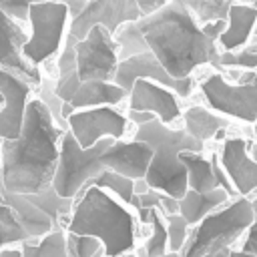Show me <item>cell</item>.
Listing matches in <instances>:
<instances>
[{
	"label": "cell",
	"instance_id": "obj_36",
	"mask_svg": "<svg viewBox=\"0 0 257 257\" xmlns=\"http://www.w3.org/2000/svg\"><path fill=\"white\" fill-rule=\"evenodd\" d=\"M253 205H255V221H253V225L247 229V237H245L241 249L247 251V253L257 255V199L253 201Z\"/></svg>",
	"mask_w": 257,
	"mask_h": 257
},
{
	"label": "cell",
	"instance_id": "obj_14",
	"mask_svg": "<svg viewBox=\"0 0 257 257\" xmlns=\"http://www.w3.org/2000/svg\"><path fill=\"white\" fill-rule=\"evenodd\" d=\"M177 92L161 82L151 78H137L128 92V108L133 110H151L163 122H175L183 112L177 100Z\"/></svg>",
	"mask_w": 257,
	"mask_h": 257
},
{
	"label": "cell",
	"instance_id": "obj_43",
	"mask_svg": "<svg viewBox=\"0 0 257 257\" xmlns=\"http://www.w3.org/2000/svg\"><path fill=\"white\" fill-rule=\"evenodd\" d=\"M231 247H225V249H221V251H217V253H207V255H203V257H229L231 255Z\"/></svg>",
	"mask_w": 257,
	"mask_h": 257
},
{
	"label": "cell",
	"instance_id": "obj_5",
	"mask_svg": "<svg viewBox=\"0 0 257 257\" xmlns=\"http://www.w3.org/2000/svg\"><path fill=\"white\" fill-rule=\"evenodd\" d=\"M255 221V205L245 195L227 205L225 209L209 213L189 233V239L181 251L183 257H203L231 247Z\"/></svg>",
	"mask_w": 257,
	"mask_h": 257
},
{
	"label": "cell",
	"instance_id": "obj_12",
	"mask_svg": "<svg viewBox=\"0 0 257 257\" xmlns=\"http://www.w3.org/2000/svg\"><path fill=\"white\" fill-rule=\"evenodd\" d=\"M126 122L128 118L110 104L78 108L68 116V128L82 147H92L104 137L120 139L126 131Z\"/></svg>",
	"mask_w": 257,
	"mask_h": 257
},
{
	"label": "cell",
	"instance_id": "obj_35",
	"mask_svg": "<svg viewBox=\"0 0 257 257\" xmlns=\"http://www.w3.org/2000/svg\"><path fill=\"white\" fill-rule=\"evenodd\" d=\"M40 0H2V14L12 16L14 20H20L24 24H28L30 18V8L32 4H36Z\"/></svg>",
	"mask_w": 257,
	"mask_h": 257
},
{
	"label": "cell",
	"instance_id": "obj_25",
	"mask_svg": "<svg viewBox=\"0 0 257 257\" xmlns=\"http://www.w3.org/2000/svg\"><path fill=\"white\" fill-rule=\"evenodd\" d=\"M90 187H102V189H106V191H112V193H116V197H118L122 203H126V205H131L133 199H135V179L124 177V175H120V173H116V171H112V169H104V171H100L96 177H92L90 181H86L84 187L80 189V193L76 195V199H80ZM76 199H74V201H76Z\"/></svg>",
	"mask_w": 257,
	"mask_h": 257
},
{
	"label": "cell",
	"instance_id": "obj_33",
	"mask_svg": "<svg viewBox=\"0 0 257 257\" xmlns=\"http://www.w3.org/2000/svg\"><path fill=\"white\" fill-rule=\"evenodd\" d=\"M165 221H167V231H169V251H175V253H181L187 239H189V221L181 215V213H175V215H165Z\"/></svg>",
	"mask_w": 257,
	"mask_h": 257
},
{
	"label": "cell",
	"instance_id": "obj_20",
	"mask_svg": "<svg viewBox=\"0 0 257 257\" xmlns=\"http://www.w3.org/2000/svg\"><path fill=\"white\" fill-rule=\"evenodd\" d=\"M128 96V90L116 84L114 80H82L78 92L70 100V104L78 108H90V106H102V104H118L122 98Z\"/></svg>",
	"mask_w": 257,
	"mask_h": 257
},
{
	"label": "cell",
	"instance_id": "obj_31",
	"mask_svg": "<svg viewBox=\"0 0 257 257\" xmlns=\"http://www.w3.org/2000/svg\"><path fill=\"white\" fill-rule=\"evenodd\" d=\"M221 68H241V70H257V36L251 38L239 50H223Z\"/></svg>",
	"mask_w": 257,
	"mask_h": 257
},
{
	"label": "cell",
	"instance_id": "obj_46",
	"mask_svg": "<svg viewBox=\"0 0 257 257\" xmlns=\"http://www.w3.org/2000/svg\"><path fill=\"white\" fill-rule=\"evenodd\" d=\"M161 257H183L181 253H175V251H169V253H165V255H161Z\"/></svg>",
	"mask_w": 257,
	"mask_h": 257
},
{
	"label": "cell",
	"instance_id": "obj_2",
	"mask_svg": "<svg viewBox=\"0 0 257 257\" xmlns=\"http://www.w3.org/2000/svg\"><path fill=\"white\" fill-rule=\"evenodd\" d=\"M64 133L42 98H32L20 137L2 139V187L28 195L52 185Z\"/></svg>",
	"mask_w": 257,
	"mask_h": 257
},
{
	"label": "cell",
	"instance_id": "obj_26",
	"mask_svg": "<svg viewBox=\"0 0 257 257\" xmlns=\"http://www.w3.org/2000/svg\"><path fill=\"white\" fill-rule=\"evenodd\" d=\"M22 255L24 257H68V241L62 229H54L48 235H44L38 243L24 241Z\"/></svg>",
	"mask_w": 257,
	"mask_h": 257
},
{
	"label": "cell",
	"instance_id": "obj_29",
	"mask_svg": "<svg viewBox=\"0 0 257 257\" xmlns=\"http://www.w3.org/2000/svg\"><path fill=\"white\" fill-rule=\"evenodd\" d=\"M233 2L235 0H183V4L193 12V16L201 24L227 20V14Z\"/></svg>",
	"mask_w": 257,
	"mask_h": 257
},
{
	"label": "cell",
	"instance_id": "obj_16",
	"mask_svg": "<svg viewBox=\"0 0 257 257\" xmlns=\"http://www.w3.org/2000/svg\"><path fill=\"white\" fill-rule=\"evenodd\" d=\"M249 143L245 139H225L221 143L219 159L233 181L239 195H251L257 189V161L249 155Z\"/></svg>",
	"mask_w": 257,
	"mask_h": 257
},
{
	"label": "cell",
	"instance_id": "obj_45",
	"mask_svg": "<svg viewBox=\"0 0 257 257\" xmlns=\"http://www.w3.org/2000/svg\"><path fill=\"white\" fill-rule=\"evenodd\" d=\"M249 151H251V155H253V159L257 161V141H255V143H249ZM251 195H255V197H257V189H255V191H253Z\"/></svg>",
	"mask_w": 257,
	"mask_h": 257
},
{
	"label": "cell",
	"instance_id": "obj_13",
	"mask_svg": "<svg viewBox=\"0 0 257 257\" xmlns=\"http://www.w3.org/2000/svg\"><path fill=\"white\" fill-rule=\"evenodd\" d=\"M36 86L24 80L22 76L4 70L0 72V92H2V110H0V135L2 139H18L22 133L28 96Z\"/></svg>",
	"mask_w": 257,
	"mask_h": 257
},
{
	"label": "cell",
	"instance_id": "obj_44",
	"mask_svg": "<svg viewBox=\"0 0 257 257\" xmlns=\"http://www.w3.org/2000/svg\"><path fill=\"white\" fill-rule=\"evenodd\" d=\"M229 257H257V255H253V253H247V251H243V249H233Z\"/></svg>",
	"mask_w": 257,
	"mask_h": 257
},
{
	"label": "cell",
	"instance_id": "obj_4",
	"mask_svg": "<svg viewBox=\"0 0 257 257\" xmlns=\"http://www.w3.org/2000/svg\"><path fill=\"white\" fill-rule=\"evenodd\" d=\"M104 191L90 187L76 199L66 229L98 237L104 243V257H120L135 247V217Z\"/></svg>",
	"mask_w": 257,
	"mask_h": 257
},
{
	"label": "cell",
	"instance_id": "obj_24",
	"mask_svg": "<svg viewBox=\"0 0 257 257\" xmlns=\"http://www.w3.org/2000/svg\"><path fill=\"white\" fill-rule=\"evenodd\" d=\"M181 161L185 163L187 171H189V189L195 191H213L217 187H221L213 161H207L201 153L197 151H183L181 153Z\"/></svg>",
	"mask_w": 257,
	"mask_h": 257
},
{
	"label": "cell",
	"instance_id": "obj_32",
	"mask_svg": "<svg viewBox=\"0 0 257 257\" xmlns=\"http://www.w3.org/2000/svg\"><path fill=\"white\" fill-rule=\"evenodd\" d=\"M66 241H68V257H94L100 249H104V243L98 237L86 233L68 231Z\"/></svg>",
	"mask_w": 257,
	"mask_h": 257
},
{
	"label": "cell",
	"instance_id": "obj_39",
	"mask_svg": "<svg viewBox=\"0 0 257 257\" xmlns=\"http://www.w3.org/2000/svg\"><path fill=\"white\" fill-rule=\"evenodd\" d=\"M60 2H64V4L68 6L70 16L74 18V16H78V14L88 6V2H90V0H60Z\"/></svg>",
	"mask_w": 257,
	"mask_h": 257
},
{
	"label": "cell",
	"instance_id": "obj_34",
	"mask_svg": "<svg viewBox=\"0 0 257 257\" xmlns=\"http://www.w3.org/2000/svg\"><path fill=\"white\" fill-rule=\"evenodd\" d=\"M161 197H163V191L153 187H149L145 193H135V199L131 205L139 211V221L143 225H151V211L161 209Z\"/></svg>",
	"mask_w": 257,
	"mask_h": 257
},
{
	"label": "cell",
	"instance_id": "obj_8",
	"mask_svg": "<svg viewBox=\"0 0 257 257\" xmlns=\"http://www.w3.org/2000/svg\"><path fill=\"white\" fill-rule=\"evenodd\" d=\"M207 104L227 116H235L243 122L257 120V84L237 82L231 84L221 72H209L199 84Z\"/></svg>",
	"mask_w": 257,
	"mask_h": 257
},
{
	"label": "cell",
	"instance_id": "obj_28",
	"mask_svg": "<svg viewBox=\"0 0 257 257\" xmlns=\"http://www.w3.org/2000/svg\"><path fill=\"white\" fill-rule=\"evenodd\" d=\"M114 40L118 44L120 58H126V56H133V54H139V52H147L149 50V44H147V40H145V36L141 32L137 20L122 24L114 32Z\"/></svg>",
	"mask_w": 257,
	"mask_h": 257
},
{
	"label": "cell",
	"instance_id": "obj_15",
	"mask_svg": "<svg viewBox=\"0 0 257 257\" xmlns=\"http://www.w3.org/2000/svg\"><path fill=\"white\" fill-rule=\"evenodd\" d=\"M4 18V38H6V46H4V56H2V68L10 70L18 76H22L24 80H28L30 84H34L36 88L42 84V72L38 68V64L30 62L24 56V44L30 38V30L26 32L24 22L14 20L12 16L2 14Z\"/></svg>",
	"mask_w": 257,
	"mask_h": 257
},
{
	"label": "cell",
	"instance_id": "obj_9",
	"mask_svg": "<svg viewBox=\"0 0 257 257\" xmlns=\"http://www.w3.org/2000/svg\"><path fill=\"white\" fill-rule=\"evenodd\" d=\"M78 74L82 80H114L120 54L114 34L96 24L90 32L76 42Z\"/></svg>",
	"mask_w": 257,
	"mask_h": 257
},
{
	"label": "cell",
	"instance_id": "obj_22",
	"mask_svg": "<svg viewBox=\"0 0 257 257\" xmlns=\"http://www.w3.org/2000/svg\"><path fill=\"white\" fill-rule=\"evenodd\" d=\"M28 199L34 201L40 209H44L52 223H54V229H60V227H66L70 217H72V211H74V199L72 197H62L54 185H48L46 189L38 191V193H28Z\"/></svg>",
	"mask_w": 257,
	"mask_h": 257
},
{
	"label": "cell",
	"instance_id": "obj_1",
	"mask_svg": "<svg viewBox=\"0 0 257 257\" xmlns=\"http://www.w3.org/2000/svg\"><path fill=\"white\" fill-rule=\"evenodd\" d=\"M139 28L163 66L177 78L193 76V72L209 64L221 70L223 48L219 36L227 20L201 24L183 0H167L159 10L143 14Z\"/></svg>",
	"mask_w": 257,
	"mask_h": 257
},
{
	"label": "cell",
	"instance_id": "obj_48",
	"mask_svg": "<svg viewBox=\"0 0 257 257\" xmlns=\"http://www.w3.org/2000/svg\"><path fill=\"white\" fill-rule=\"evenodd\" d=\"M245 2H255V0H245Z\"/></svg>",
	"mask_w": 257,
	"mask_h": 257
},
{
	"label": "cell",
	"instance_id": "obj_47",
	"mask_svg": "<svg viewBox=\"0 0 257 257\" xmlns=\"http://www.w3.org/2000/svg\"><path fill=\"white\" fill-rule=\"evenodd\" d=\"M255 6H257V0H255ZM255 36H257V26H255Z\"/></svg>",
	"mask_w": 257,
	"mask_h": 257
},
{
	"label": "cell",
	"instance_id": "obj_30",
	"mask_svg": "<svg viewBox=\"0 0 257 257\" xmlns=\"http://www.w3.org/2000/svg\"><path fill=\"white\" fill-rule=\"evenodd\" d=\"M0 229H2V241H0L2 245L34 241L30 237V233L26 231V227L22 225V221L12 211V207L6 203H2V207H0Z\"/></svg>",
	"mask_w": 257,
	"mask_h": 257
},
{
	"label": "cell",
	"instance_id": "obj_42",
	"mask_svg": "<svg viewBox=\"0 0 257 257\" xmlns=\"http://www.w3.org/2000/svg\"><path fill=\"white\" fill-rule=\"evenodd\" d=\"M0 257H24L22 255V249H2L0 251Z\"/></svg>",
	"mask_w": 257,
	"mask_h": 257
},
{
	"label": "cell",
	"instance_id": "obj_41",
	"mask_svg": "<svg viewBox=\"0 0 257 257\" xmlns=\"http://www.w3.org/2000/svg\"><path fill=\"white\" fill-rule=\"evenodd\" d=\"M239 82H255V84H257V72H255V70H247L243 76H239ZM253 135H255V141H257V120H255Z\"/></svg>",
	"mask_w": 257,
	"mask_h": 257
},
{
	"label": "cell",
	"instance_id": "obj_21",
	"mask_svg": "<svg viewBox=\"0 0 257 257\" xmlns=\"http://www.w3.org/2000/svg\"><path fill=\"white\" fill-rule=\"evenodd\" d=\"M229 199H231V195L223 187H217L213 191H195V189H189L185 193V197L181 199V215L191 225H197L209 213H213L217 207L225 205Z\"/></svg>",
	"mask_w": 257,
	"mask_h": 257
},
{
	"label": "cell",
	"instance_id": "obj_11",
	"mask_svg": "<svg viewBox=\"0 0 257 257\" xmlns=\"http://www.w3.org/2000/svg\"><path fill=\"white\" fill-rule=\"evenodd\" d=\"M137 78H151L155 82H161L169 88H173L181 98H187L193 90V76H187V78H177L173 76L165 66L163 62L157 58V54L153 50H147V52H139V54H133V56H126V58H120L118 62V70H116V76H114V82L120 84L122 88H126L131 92L133 84Z\"/></svg>",
	"mask_w": 257,
	"mask_h": 257
},
{
	"label": "cell",
	"instance_id": "obj_40",
	"mask_svg": "<svg viewBox=\"0 0 257 257\" xmlns=\"http://www.w3.org/2000/svg\"><path fill=\"white\" fill-rule=\"evenodd\" d=\"M137 2H139V6H141L143 14H151V12L159 10L167 0H137Z\"/></svg>",
	"mask_w": 257,
	"mask_h": 257
},
{
	"label": "cell",
	"instance_id": "obj_23",
	"mask_svg": "<svg viewBox=\"0 0 257 257\" xmlns=\"http://www.w3.org/2000/svg\"><path fill=\"white\" fill-rule=\"evenodd\" d=\"M183 120H185V131L189 135H193L195 139L207 143L211 139H215L217 131L227 126V118L211 112L209 108L201 106V104H193L183 112Z\"/></svg>",
	"mask_w": 257,
	"mask_h": 257
},
{
	"label": "cell",
	"instance_id": "obj_18",
	"mask_svg": "<svg viewBox=\"0 0 257 257\" xmlns=\"http://www.w3.org/2000/svg\"><path fill=\"white\" fill-rule=\"evenodd\" d=\"M257 26V6L255 2L235 0L227 14V26L219 36L223 50H239L251 42Z\"/></svg>",
	"mask_w": 257,
	"mask_h": 257
},
{
	"label": "cell",
	"instance_id": "obj_6",
	"mask_svg": "<svg viewBox=\"0 0 257 257\" xmlns=\"http://www.w3.org/2000/svg\"><path fill=\"white\" fill-rule=\"evenodd\" d=\"M114 141L116 139L112 137H104L96 141L92 147H82L68 128L60 141V161L56 167V175L52 179L54 189L62 197L76 199L84 183L106 169L102 163V155Z\"/></svg>",
	"mask_w": 257,
	"mask_h": 257
},
{
	"label": "cell",
	"instance_id": "obj_17",
	"mask_svg": "<svg viewBox=\"0 0 257 257\" xmlns=\"http://www.w3.org/2000/svg\"><path fill=\"white\" fill-rule=\"evenodd\" d=\"M155 157V149L145 141H114L102 155L106 169H112L131 179H145Z\"/></svg>",
	"mask_w": 257,
	"mask_h": 257
},
{
	"label": "cell",
	"instance_id": "obj_38",
	"mask_svg": "<svg viewBox=\"0 0 257 257\" xmlns=\"http://www.w3.org/2000/svg\"><path fill=\"white\" fill-rule=\"evenodd\" d=\"M153 118H157V114L151 110H133V108L128 110V120L135 124H143V122H149Z\"/></svg>",
	"mask_w": 257,
	"mask_h": 257
},
{
	"label": "cell",
	"instance_id": "obj_7",
	"mask_svg": "<svg viewBox=\"0 0 257 257\" xmlns=\"http://www.w3.org/2000/svg\"><path fill=\"white\" fill-rule=\"evenodd\" d=\"M70 20V10L60 0H40L32 4L28 18L30 38L24 44V56L40 66L42 62L60 54L68 36Z\"/></svg>",
	"mask_w": 257,
	"mask_h": 257
},
{
	"label": "cell",
	"instance_id": "obj_27",
	"mask_svg": "<svg viewBox=\"0 0 257 257\" xmlns=\"http://www.w3.org/2000/svg\"><path fill=\"white\" fill-rule=\"evenodd\" d=\"M163 213L159 209L151 211V235L141 249L139 257H161L169 253V231H167V221H163Z\"/></svg>",
	"mask_w": 257,
	"mask_h": 257
},
{
	"label": "cell",
	"instance_id": "obj_37",
	"mask_svg": "<svg viewBox=\"0 0 257 257\" xmlns=\"http://www.w3.org/2000/svg\"><path fill=\"white\" fill-rule=\"evenodd\" d=\"M163 215H175V213H181V199L169 195V193H163L161 197V209H159Z\"/></svg>",
	"mask_w": 257,
	"mask_h": 257
},
{
	"label": "cell",
	"instance_id": "obj_19",
	"mask_svg": "<svg viewBox=\"0 0 257 257\" xmlns=\"http://www.w3.org/2000/svg\"><path fill=\"white\" fill-rule=\"evenodd\" d=\"M2 203L12 207V211L22 221V225L26 227L32 239H42L44 235L54 231V223L50 215L44 209H40L34 201H30L26 193H14L2 187Z\"/></svg>",
	"mask_w": 257,
	"mask_h": 257
},
{
	"label": "cell",
	"instance_id": "obj_10",
	"mask_svg": "<svg viewBox=\"0 0 257 257\" xmlns=\"http://www.w3.org/2000/svg\"><path fill=\"white\" fill-rule=\"evenodd\" d=\"M143 10L137 0H90L88 6L70 20L68 34L82 40L96 24L106 26L112 34L126 22L139 20Z\"/></svg>",
	"mask_w": 257,
	"mask_h": 257
},
{
	"label": "cell",
	"instance_id": "obj_3",
	"mask_svg": "<svg viewBox=\"0 0 257 257\" xmlns=\"http://www.w3.org/2000/svg\"><path fill=\"white\" fill-rule=\"evenodd\" d=\"M135 139L149 143L155 149V157L151 161L147 183L153 189L169 193L177 199H183L189 191V171L181 161L183 151H203V141L189 135L185 128H171L159 116L137 124Z\"/></svg>",
	"mask_w": 257,
	"mask_h": 257
}]
</instances>
